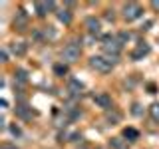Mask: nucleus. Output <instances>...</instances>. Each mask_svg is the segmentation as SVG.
Listing matches in <instances>:
<instances>
[{
    "mask_svg": "<svg viewBox=\"0 0 159 149\" xmlns=\"http://www.w3.org/2000/svg\"><path fill=\"white\" fill-rule=\"evenodd\" d=\"M2 149H18V147L12 145V143H2Z\"/></svg>",
    "mask_w": 159,
    "mask_h": 149,
    "instance_id": "obj_18",
    "label": "nucleus"
},
{
    "mask_svg": "<svg viewBox=\"0 0 159 149\" xmlns=\"http://www.w3.org/2000/svg\"><path fill=\"white\" fill-rule=\"evenodd\" d=\"M141 106H139V103H133V109H131V113L133 115H141V109H139Z\"/></svg>",
    "mask_w": 159,
    "mask_h": 149,
    "instance_id": "obj_17",
    "label": "nucleus"
},
{
    "mask_svg": "<svg viewBox=\"0 0 159 149\" xmlns=\"http://www.w3.org/2000/svg\"><path fill=\"white\" fill-rule=\"evenodd\" d=\"M149 115H151V119H153L155 123H159V103H157V102L149 106Z\"/></svg>",
    "mask_w": 159,
    "mask_h": 149,
    "instance_id": "obj_11",
    "label": "nucleus"
},
{
    "mask_svg": "<svg viewBox=\"0 0 159 149\" xmlns=\"http://www.w3.org/2000/svg\"><path fill=\"white\" fill-rule=\"evenodd\" d=\"M106 119H107L109 123H111V125H116V123H119V119H121V113L116 111V109H111V111H107Z\"/></svg>",
    "mask_w": 159,
    "mask_h": 149,
    "instance_id": "obj_10",
    "label": "nucleus"
},
{
    "mask_svg": "<svg viewBox=\"0 0 159 149\" xmlns=\"http://www.w3.org/2000/svg\"><path fill=\"white\" fill-rule=\"evenodd\" d=\"M93 102H96L99 107L107 109V111H109V109H113V107H111V103H113V102H111V96H109L107 92H98L96 96H93Z\"/></svg>",
    "mask_w": 159,
    "mask_h": 149,
    "instance_id": "obj_4",
    "label": "nucleus"
},
{
    "mask_svg": "<svg viewBox=\"0 0 159 149\" xmlns=\"http://www.w3.org/2000/svg\"><path fill=\"white\" fill-rule=\"evenodd\" d=\"M143 16V8L139 6L137 2H127V4H123V8H121V18L125 20V22H133V20H137V18H141Z\"/></svg>",
    "mask_w": 159,
    "mask_h": 149,
    "instance_id": "obj_2",
    "label": "nucleus"
},
{
    "mask_svg": "<svg viewBox=\"0 0 159 149\" xmlns=\"http://www.w3.org/2000/svg\"><path fill=\"white\" fill-rule=\"evenodd\" d=\"M2 62H8V52L6 50H2Z\"/></svg>",
    "mask_w": 159,
    "mask_h": 149,
    "instance_id": "obj_20",
    "label": "nucleus"
},
{
    "mask_svg": "<svg viewBox=\"0 0 159 149\" xmlns=\"http://www.w3.org/2000/svg\"><path fill=\"white\" fill-rule=\"evenodd\" d=\"M123 137H125L127 141H137V139H139V131L135 127H127V129H123Z\"/></svg>",
    "mask_w": 159,
    "mask_h": 149,
    "instance_id": "obj_9",
    "label": "nucleus"
},
{
    "mask_svg": "<svg viewBox=\"0 0 159 149\" xmlns=\"http://www.w3.org/2000/svg\"><path fill=\"white\" fill-rule=\"evenodd\" d=\"M54 72H56L58 74V76H66V74H68V66H66V64H56V66H54Z\"/></svg>",
    "mask_w": 159,
    "mask_h": 149,
    "instance_id": "obj_14",
    "label": "nucleus"
},
{
    "mask_svg": "<svg viewBox=\"0 0 159 149\" xmlns=\"http://www.w3.org/2000/svg\"><path fill=\"white\" fill-rule=\"evenodd\" d=\"M12 50H14V54H18V56H22V54L26 52V46H14Z\"/></svg>",
    "mask_w": 159,
    "mask_h": 149,
    "instance_id": "obj_16",
    "label": "nucleus"
},
{
    "mask_svg": "<svg viewBox=\"0 0 159 149\" xmlns=\"http://www.w3.org/2000/svg\"><path fill=\"white\" fill-rule=\"evenodd\" d=\"M26 16H24V14H20L18 16V20H14V26H16L18 30H26Z\"/></svg>",
    "mask_w": 159,
    "mask_h": 149,
    "instance_id": "obj_13",
    "label": "nucleus"
},
{
    "mask_svg": "<svg viewBox=\"0 0 159 149\" xmlns=\"http://www.w3.org/2000/svg\"><path fill=\"white\" fill-rule=\"evenodd\" d=\"M80 54H82L80 44L78 42H70L62 50V62L64 64H74V62H78V60H80Z\"/></svg>",
    "mask_w": 159,
    "mask_h": 149,
    "instance_id": "obj_1",
    "label": "nucleus"
},
{
    "mask_svg": "<svg viewBox=\"0 0 159 149\" xmlns=\"http://www.w3.org/2000/svg\"><path fill=\"white\" fill-rule=\"evenodd\" d=\"M149 50H151V48H149L147 42H139L137 46H135V50L131 52V60H141L143 56H147V54H149Z\"/></svg>",
    "mask_w": 159,
    "mask_h": 149,
    "instance_id": "obj_5",
    "label": "nucleus"
},
{
    "mask_svg": "<svg viewBox=\"0 0 159 149\" xmlns=\"http://www.w3.org/2000/svg\"><path fill=\"white\" fill-rule=\"evenodd\" d=\"M89 68L99 72V74H109L113 70V64L106 56H92L89 58Z\"/></svg>",
    "mask_w": 159,
    "mask_h": 149,
    "instance_id": "obj_3",
    "label": "nucleus"
},
{
    "mask_svg": "<svg viewBox=\"0 0 159 149\" xmlns=\"http://www.w3.org/2000/svg\"><path fill=\"white\" fill-rule=\"evenodd\" d=\"M58 18H60V22L70 24V22H72V12H70V10H60V12H58Z\"/></svg>",
    "mask_w": 159,
    "mask_h": 149,
    "instance_id": "obj_12",
    "label": "nucleus"
},
{
    "mask_svg": "<svg viewBox=\"0 0 159 149\" xmlns=\"http://www.w3.org/2000/svg\"><path fill=\"white\" fill-rule=\"evenodd\" d=\"M109 147L111 149H129L127 139H123V137H111L109 139Z\"/></svg>",
    "mask_w": 159,
    "mask_h": 149,
    "instance_id": "obj_7",
    "label": "nucleus"
},
{
    "mask_svg": "<svg viewBox=\"0 0 159 149\" xmlns=\"http://www.w3.org/2000/svg\"><path fill=\"white\" fill-rule=\"evenodd\" d=\"M68 92H72V93H82V92H84V84L78 82V79H70Z\"/></svg>",
    "mask_w": 159,
    "mask_h": 149,
    "instance_id": "obj_8",
    "label": "nucleus"
},
{
    "mask_svg": "<svg viewBox=\"0 0 159 149\" xmlns=\"http://www.w3.org/2000/svg\"><path fill=\"white\" fill-rule=\"evenodd\" d=\"M151 8L153 10H159V0H151Z\"/></svg>",
    "mask_w": 159,
    "mask_h": 149,
    "instance_id": "obj_19",
    "label": "nucleus"
},
{
    "mask_svg": "<svg viewBox=\"0 0 159 149\" xmlns=\"http://www.w3.org/2000/svg\"><path fill=\"white\" fill-rule=\"evenodd\" d=\"M86 28L89 34H99L102 32V22L96 16H89V18H86Z\"/></svg>",
    "mask_w": 159,
    "mask_h": 149,
    "instance_id": "obj_6",
    "label": "nucleus"
},
{
    "mask_svg": "<svg viewBox=\"0 0 159 149\" xmlns=\"http://www.w3.org/2000/svg\"><path fill=\"white\" fill-rule=\"evenodd\" d=\"M16 78L20 79V82H26V72H24V70H18V72H16Z\"/></svg>",
    "mask_w": 159,
    "mask_h": 149,
    "instance_id": "obj_15",
    "label": "nucleus"
}]
</instances>
